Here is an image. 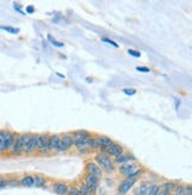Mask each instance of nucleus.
I'll list each match as a JSON object with an SVG mask.
<instances>
[{
  "instance_id": "nucleus-35",
  "label": "nucleus",
  "mask_w": 192,
  "mask_h": 195,
  "mask_svg": "<svg viewBox=\"0 0 192 195\" xmlns=\"http://www.w3.org/2000/svg\"><path fill=\"white\" fill-rule=\"evenodd\" d=\"M179 105H180V100L176 98V108H178V107H179Z\"/></svg>"
},
{
  "instance_id": "nucleus-17",
  "label": "nucleus",
  "mask_w": 192,
  "mask_h": 195,
  "mask_svg": "<svg viewBox=\"0 0 192 195\" xmlns=\"http://www.w3.org/2000/svg\"><path fill=\"white\" fill-rule=\"evenodd\" d=\"M150 182L148 181H141L139 184V187L134 189L133 192V195H147V190H148V187H150Z\"/></svg>"
},
{
  "instance_id": "nucleus-8",
  "label": "nucleus",
  "mask_w": 192,
  "mask_h": 195,
  "mask_svg": "<svg viewBox=\"0 0 192 195\" xmlns=\"http://www.w3.org/2000/svg\"><path fill=\"white\" fill-rule=\"evenodd\" d=\"M37 136L36 133H30V137L27 139L25 148H24V154L27 156L33 155L37 152Z\"/></svg>"
},
{
  "instance_id": "nucleus-2",
  "label": "nucleus",
  "mask_w": 192,
  "mask_h": 195,
  "mask_svg": "<svg viewBox=\"0 0 192 195\" xmlns=\"http://www.w3.org/2000/svg\"><path fill=\"white\" fill-rule=\"evenodd\" d=\"M30 137V133H21L16 137L13 145L11 148V154L13 156H20L21 154H24V148L26 144L27 139Z\"/></svg>"
},
{
  "instance_id": "nucleus-13",
  "label": "nucleus",
  "mask_w": 192,
  "mask_h": 195,
  "mask_svg": "<svg viewBox=\"0 0 192 195\" xmlns=\"http://www.w3.org/2000/svg\"><path fill=\"white\" fill-rule=\"evenodd\" d=\"M69 184L66 182L63 181H57L52 183V190L57 195H66L68 190H69Z\"/></svg>"
},
{
  "instance_id": "nucleus-18",
  "label": "nucleus",
  "mask_w": 192,
  "mask_h": 195,
  "mask_svg": "<svg viewBox=\"0 0 192 195\" xmlns=\"http://www.w3.org/2000/svg\"><path fill=\"white\" fill-rule=\"evenodd\" d=\"M20 186L25 187V188H31L33 187V175H30V174H26V175L21 176L19 180Z\"/></svg>"
},
{
  "instance_id": "nucleus-14",
  "label": "nucleus",
  "mask_w": 192,
  "mask_h": 195,
  "mask_svg": "<svg viewBox=\"0 0 192 195\" xmlns=\"http://www.w3.org/2000/svg\"><path fill=\"white\" fill-rule=\"evenodd\" d=\"M49 145L51 151L55 152H60V135H50L49 136Z\"/></svg>"
},
{
  "instance_id": "nucleus-3",
  "label": "nucleus",
  "mask_w": 192,
  "mask_h": 195,
  "mask_svg": "<svg viewBox=\"0 0 192 195\" xmlns=\"http://www.w3.org/2000/svg\"><path fill=\"white\" fill-rule=\"evenodd\" d=\"M0 137L2 139V149H1V152H7L10 151L12 145H13L14 141H16V137L17 136L12 133L11 131H7V130H0Z\"/></svg>"
},
{
  "instance_id": "nucleus-11",
  "label": "nucleus",
  "mask_w": 192,
  "mask_h": 195,
  "mask_svg": "<svg viewBox=\"0 0 192 195\" xmlns=\"http://www.w3.org/2000/svg\"><path fill=\"white\" fill-rule=\"evenodd\" d=\"M105 152H107L108 155L110 156L112 158H116L119 155H121L122 152H125V149L123 146L120 144V143H116V142H113L112 144L108 146Z\"/></svg>"
},
{
  "instance_id": "nucleus-10",
  "label": "nucleus",
  "mask_w": 192,
  "mask_h": 195,
  "mask_svg": "<svg viewBox=\"0 0 192 195\" xmlns=\"http://www.w3.org/2000/svg\"><path fill=\"white\" fill-rule=\"evenodd\" d=\"M140 167L136 164V163H133V162H128L126 164H122V165H120V168L118 169V171H119V174H121L122 176H125V177H128L129 175H132L133 173L135 171V170H138Z\"/></svg>"
},
{
  "instance_id": "nucleus-7",
  "label": "nucleus",
  "mask_w": 192,
  "mask_h": 195,
  "mask_svg": "<svg viewBox=\"0 0 192 195\" xmlns=\"http://www.w3.org/2000/svg\"><path fill=\"white\" fill-rule=\"evenodd\" d=\"M86 173L92 176H95L100 181L103 179V171L100 169V167L94 161H88L86 163Z\"/></svg>"
},
{
  "instance_id": "nucleus-38",
  "label": "nucleus",
  "mask_w": 192,
  "mask_h": 195,
  "mask_svg": "<svg viewBox=\"0 0 192 195\" xmlns=\"http://www.w3.org/2000/svg\"><path fill=\"white\" fill-rule=\"evenodd\" d=\"M87 81H88V82H92V81H93V79H90V77H87Z\"/></svg>"
},
{
  "instance_id": "nucleus-6",
  "label": "nucleus",
  "mask_w": 192,
  "mask_h": 195,
  "mask_svg": "<svg viewBox=\"0 0 192 195\" xmlns=\"http://www.w3.org/2000/svg\"><path fill=\"white\" fill-rule=\"evenodd\" d=\"M113 139L107 137V136H95V146L94 151L101 152V151H106L108 146L113 143Z\"/></svg>"
},
{
  "instance_id": "nucleus-20",
  "label": "nucleus",
  "mask_w": 192,
  "mask_h": 195,
  "mask_svg": "<svg viewBox=\"0 0 192 195\" xmlns=\"http://www.w3.org/2000/svg\"><path fill=\"white\" fill-rule=\"evenodd\" d=\"M160 192V186L157 183H151L148 190H147V195H158Z\"/></svg>"
},
{
  "instance_id": "nucleus-19",
  "label": "nucleus",
  "mask_w": 192,
  "mask_h": 195,
  "mask_svg": "<svg viewBox=\"0 0 192 195\" xmlns=\"http://www.w3.org/2000/svg\"><path fill=\"white\" fill-rule=\"evenodd\" d=\"M89 135L90 133L88 131H86V130H77V131H74L73 132L74 139H86Z\"/></svg>"
},
{
  "instance_id": "nucleus-30",
  "label": "nucleus",
  "mask_w": 192,
  "mask_h": 195,
  "mask_svg": "<svg viewBox=\"0 0 192 195\" xmlns=\"http://www.w3.org/2000/svg\"><path fill=\"white\" fill-rule=\"evenodd\" d=\"M8 186L14 187V186H20V183L17 179H11V180H8Z\"/></svg>"
},
{
  "instance_id": "nucleus-31",
  "label": "nucleus",
  "mask_w": 192,
  "mask_h": 195,
  "mask_svg": "<svg viewBox=\"0 0 192 195\" xmlns=\"http://www.w3.org/2000/svg\"><path fill=\"white\" fill-rule=\"evenodd\" d=\"M138 72H140V73H150L151 72V69L148 67H136L135 68Z\"/></svg>"
},
{
  "instance_id": "nucleus-25",
  "label": "nucleus",
  "mask_w": 192,
  "mask_h": 195,
  "mask_svg": "<svg viewBox=\"0 0 192 195\" xmlns=\"http://www.w3.org/2000/svg\"><path fill=\"white\" fill-rule=\"evenodd\" d=\"M66 195H81V193L76 186H73V187H69V190H68Z\"/></svg>"
},
{
  "instance_id": "nucleus-29",
  "label": "nucleus",
  "mask_w": 192,
  "mask_h": 195,
  "mask_svg": "<svg viewBox=\"0 0 192 195\" xmlns=\"http://www.w3.org/2000/svg\"><path fill=\"white\" fill-rule=\"evenodd\" d=\"M128 54L132 55L133 57H136V58H139L141 56V53L138 51V50H134V49H128Z\"/></svg>"
},
{
  "instance_id": "nucleus-23",
  "label": "nucleus",
  "mask_w": 192,
  "mask_h": 195,
  "mask_svg": "<svg viewBox=\"0 0 192 195\" xmlns=\"http://www.w3.org/2000/svg\"><path fill=\"white\" fill-rule=\"evenodd\" d=\"M77 188H78V190H80L81 195H95L93 193V192L90 190V189L87 187L84 183H81V184L78 186V187H77Z\"/></svg>"
},
{
  "instance_id": "nucleus-16",
  "label": "nucleus",
  "mask_w": 192,
  "mask_h": 195,
  "mask_svg": "<svg viewBox=\"0 0 192 195\" xmlns=\"http://www.w3.org/2000/svg\"><path fill=\"white\" fill-rule=\"evenodd\" d=\"M33 186L36 188H44L47 186V177L42 174L33 175Z\"/></svg>"
},
{
  "instance_id": "nucleus-26",
  "label": "nucleus",
  "mask_w": 192,
  "mask_h": 195,
  "mask_svg": "<svg viewBox=\"0 0 192 195\" xmlns=\"http://www.w3.org/2000/svg\"><path fill=\"white\" fill-rule=\"evenodd\" d=\"M101 40H102V42H105V43L110 44V45H112V47H114V48H119L120 47V45L118 44V43H116V42H115V40L110 39V38H107V37H103V38H102Z\"/></svg>"
},
{
  "instance_id": "nucleus-12",
  "label": "nucleus",
  "mask_w": 192,
  "mask_h": 195,
  "mask_svg": "<svg viewBox=\"0 0 192 195\" xmlns=\"http://www.w3.org/2000/svg\"><path fill=\"white\" fill-rule=\"evenodd\" d=\"M83 183H84L87 187L93 192L94 194L96 193V190H97L99 187H100V180L99 179H96L95 176L89 175V174H87V173H86V175H84V182H83Z\"/></svg>"
},
{
  "instance_id": "nucleus-36",
  "label": "nucleus",
  "mask_w": 192,
  "mask_h": 195,
  "mask_svg": "<svg viewBox=\"0 0 192 195\" xmlns=\"http://www.w3.org/2000/svg\"><path fill=\"white\" fill-rule=\"evenodd\" d=\"M1 149H2V139L0 137V152H1Z\"/></svg>"
},
{
  "instance_id": "nucleus-24",
  "label": "nucleus",
  "mask_w": 192,
  "mask_h": 195,
  "mask_svg": "<svg viewBox=\"0 0 192 195\" xmlns=\"http://www.w3.org/2000/svg\"><path fill=\"white\" fill-rule=\"evenodd\" d=\"M47 40L52 44V45H55V47H57V48H62V47H64V43H62V42H58L57 39H55L51 35H49L47 36Z\"/></svg>"
},
{
  "instance_id": "nucleus-27",
  "label": "nucleus",
  "mask_w": 192,
  "mask_h": 195,
  "mask_svg": "<svg viewBox=\"0 0 192 195\" xmlns=\"http://www.w3.org/2000/svg\"><path fill=\"white\" fill-rule=\"evenodd\" d=\"M8 186V179L6 177H0V189L6 188Z\"/></svg>"
},
{
  "instance_id": "nucleus-33",
  "label": "nucleus",
  "mask_w": 192,
  "mask_h": 195,
  "mask_svg": "<svg viewBox=\"0 0 192 195\" xmlns=\"http://www.w3.org/2000/svg\"><path fill=\"white\" fill-rule=\"evenodd\" d=\"M26 13H29V14L34 13V7L33 6H27L26 7Z\"/></svg>"
},
{
  "instance_id": "nucleus-22",
  "label": "nucleus",
  "mask_w": 192,
  "mask_h": 195,
  "mask_svg": "<svg viewBox=\"0 0 192 195\" xmlns=\"http://www.w3.org/2000/svg\"><path fill=\"white\" fill-rule=\"evenodd\" d=\"M0 30H4V31H6V32L12 34V35L19 34V29H18V27L8 26V25H0Z\"/></svg>"
},
{
  "instance_id": "nucleus-9",
  "label": "nucleus",
  "mask_w": 192,
  "mask_h": 195,
  "mask_svg": "<svg viewBox=\"0 0 192 195\" xmlns=\"http://www.w3.org/2000/svg\"><path fill=\"white\" fill-rule=\"evenodd\" d=\"M74 146L73 133H63L60 135V152H66Z\"/></svg>"
},
{
  "instance_id": "nucleus-1",
  "label": "nucleus",
  "mask_w": 192,
  "mask_h": 195,
  "mask_svg": "<svg viewBox=\"0 0 192 195\" xmlns=\"http://www.w3.org/2000/svg\"><path fill=\"white\" fill-rule=\"evenodd\" d=\"M94 162L100 167V169L106 173V174H113L116 167H115V163L110 156L108 155L105 151H101V152H96L94 156Z\"/></svg>"
},
{
  "instance_id": "nucleus-34",
  "label": "nucleus",
  "mask_w": 192,
  "mask_h": 195,
  "mask_svg": "<svg viewBox=\"0 0 192 195\" xmlns=\"http://www.w3.org/2000/svg\"><path fill=\"white\" fill-rule=\"evenodd\" d=\"M158 195H172V193H170V192H167V190H163V189H160L159 194Z\"/></svg>"
},
{
  "instance_id": "nucleus-15",
  "label": "nucleus",
  "mask_w": 192,
  "mask_h": 195,
  "mask_svg": "<svg viewBox=\"0 0 192 195\" xmlns=\"http://www.w3.org/2000/svg\"><path fill=\"white\" fill-rule=\"evenodd\" d=\"M132 161H136V158L132 155V154H128V152H122L121 155H119L116 158H114V163L115 164H120V165H122V164H126L128 162H132Z\"/></svg>"
},
{
  "instance_id": "nucleus-32",
  "label": "nucleus",
  "mask_w": 192,
  "mask_h": 195,
  "mask_svg": "<svg viewBox=\"0 0 192 195\" xmlns=\"http://www.w3.org/2000/svg\"><path fill=\"white\" fill-rule=\"evenodd\" d=\"M13 6H14V10H16V11H17V12H19L20 14H25V12H24V11H23V10H21V8H20V5L19 4H17V2H14L13 4Z\"/></svg>"
},
{
  "instance_id": "nucleus-28",
  "label": "nucleus",
  "mask_w": 192,
  "mask_h": 195,
  "mask_svg": "<svg viewBox=\"0 0 192 195\" xmlns=\"http://www.w3.org/2000/svg\"><path fill=\"white\" fill-rule=\"evenodd\" d=\"M122 92L126 95H131V96H132V95H134L136 93V89H135V88H125Z\"/></svg>"
},
{
  "instance_id": "nucleus-4",
  "label": "nucleus",
  "mask_w": 192,
  "mask_h": 195,
  "mask_svg": "<svg viewBox=\"0 0 192 195\" xmlns=\"http://www.w3.org/2000/svg\"><path fill=\"white\" fill-rule=\"evenodd\" d=\"M49 136L47 133H40L37 136V151L43 155H49L51 149L49 145Z\"/></svg>"
},
{
  "instance_id": "nucleus-5",
  "label": "nucleus",
  "mask_w": 192,
  "mask_h": 195,
  "mask_svg": "<svg viewBox=\"0 0 192 195\" xmlns=\"http://www.w3.org/2000/svg\"><path fill=\"white\" fill-rule=\"evenodd\" d=\"M138 182V179H132V177H126L120 182L118 186V194L119 195H127L129 193V190L135 186V183Z\"/></svg>"
},
{
  "instance_id": "nucleus-21",
  "label": "nucleus",
  "mask_w": 192,
  "mask_h": 195,
  "mask_svg": "<svg viewBox=\"0 0 192 195\" xmlns=\"http://www.w3.org/2000/svg\"><path fill=\"white\" fill-rule=\"evenodd\" d=\"M174 187H176V183H174V182L167 181V182H164V183L160 186V189H163V190H167V192L172 193Z\"/></svg>"
},
{
  "instance_id": "nucleus-37",
  "label": "nucleus",
  "mask_w": 192,
  "mask_h": 195,
  "mask_svg": "<svg viewBox=\"0 0 192 195\" xmlns=\"http://www.w3.org/2000/svg\"><path fill=\"white\" fill-rule=\"evenodd\" d=\"M57 75H58V76H60V77H63V79H64V77H65V76H64V75H63V74H60V73H57Z\"/></svg>"
}]
</instances>
